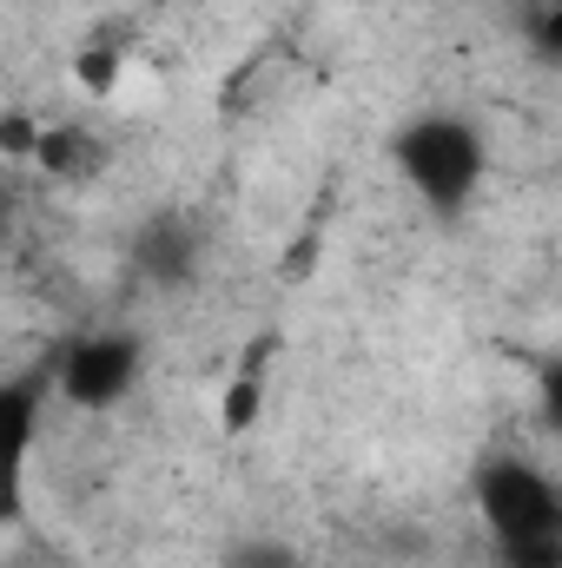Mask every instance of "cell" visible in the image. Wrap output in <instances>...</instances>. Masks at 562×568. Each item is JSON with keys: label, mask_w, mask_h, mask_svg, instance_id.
<instances>
[{"label": "cell", "mask_w": 562, "mask_h": 568, "mask_svg": "<svg viewBox=\"0 0 562 568\" xmlns=\"http://www.w3.org/2000/svg\"><path fill=\"white\" fill-rule=\"evenodd\" d=\"M398 159H404L411 192L430 199L436 212H456L470 199V185L483 179V145L463 120H418L398 145Z\"/></svg>", "instance_id": "1"}, {"label": "cell", "mask_w": 562, "mask_h": 568, "mask_svg": "<svg viewBox=\"0 0 562 568\" xmlns=\"http://www.w3.org/2000/svg\"><path fill=\"white\" fill-rule=\"evenodd\" d=\"M47 371H20L0 384V523L27 516V469L40 449V424H47Z\"/></svg>", "instance_id": "2"}]
</instances>
